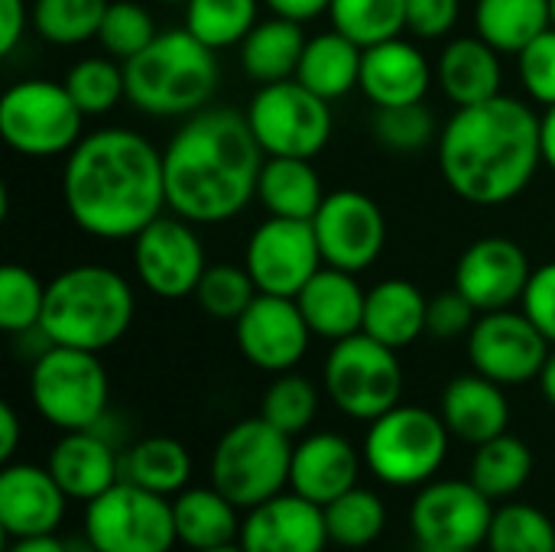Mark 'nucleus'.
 <instances>
[{"label": "nucleus", "instance_id": "obj_55", "mask_svg": "<svg viewBox=\"0 0 555 552\" xmlns=\"http://www.w3.org/2000/svg\"><path fill=\"white\" fill-rule=\"evenodd\" d=\"M540 140H543V163L555 172V104L546 107V114L540 117Z\"/></svg>", "mask_w": 555, "mask_h": 552}, {"label": "nucleus", "instance_id": "obj_2", "mask_svg": "<svg viewBox=\"0 0 555 552\" xmlns=\"http://www.w3.org/2000/svg\"><path fill=\"white\" fill-rule=\"evenodd\" d=\"M267 153L247 114L234 107H202L163 150L169 211L192 224H221L257 198Z\"/></svg>", "mask_w": 555, "mask_h": 552}, {"label": "nucleus", "instance_id": "obj_44", "mask_svg": "<svg viewBox=\"0 0 555 552\" xmlns=\"http://www.w3.org/2000/svg\"><path fill=\"white\" fill-rule=\"evenodd\" d=\"M156 36H159V29H156L153 13L143 3H137V0H111L107 3V13L101 20V29H98L101 49L111 59H117V62L133 59Z\"/></svg>", "mask_w": 555, "mask_h": 552}, {"label": "nucleus", "instance_id": "obj_43", "mask_svg": "<svg viewBox=\"0 0 555 552\" xmlns=\"http://www.w3.org/2000/svg\"><path fill=\"white\" fill-rule=\"evenodd\" d=\"M257 283L250 280L247 267L215 264L202 273L195 286V303L218 322H237L244 309L257 299Z\"/></svg>", "mask_w": 555, "mask_h": 552}, {"label": "nucleus", "instance_id": "obj_5", "mask_svg": "<svg viewBox=\"0 0 555 552\" xmlns=\"http://www.w3.org/2000/svg\"><path fill=\"white\" fill-rule=\"evenodd\" d=\"M221 68L215 49L185 26L159 33L143 52L124 62L127 101L150 117H192L208 107Z\"/></svg>", "mask_w": 555, "mask_h": 552}, {"label": "nucleus", "instance_id": "obj_26", "mask_svg": "<svg viewBox=\"0 0 555 552\" xmlns=\"http://www.w3.org/2000/svg\"><path fill=\"white\" fill-rule=\"evenodd\" d=\"M358 273L338 270V267H322L296 296L309 329L315 338L325 342H341L351 338L364 329V303L367 293L354 280Z\"/></svg>", "mask_w": 555, "mask_h": 552}, {"label": "nucleus", "instance_id": "obj_28", "mask_svg": "<svg viewBox=\"0 0 555 552\" xmlns=\"http://www.w3.org/2000/svg\"><path fill=\"white\" fill-rule=\"evenodd\" d=\"M426 312L429 299L410 280H380L367 290L364 303V335L377 338L380 345L400 351L426 335Z\"/></svg>", "mask_w": 555, "mask_h": 552}, {"label": "nucleus", "instance_id": "obj_56", "mask_svg": "<svg viewBox=\"0 0 555 552\" xmlns=\"http://www.w3.org/2000/svg\"><path fill=\"white\" fill-rule=\"evenodd\" d=\"M540 390H543V397L550 400L555 407V345L550 348V358H546V364H543V371H540Z\"/></svg>", "mask_w": 555, "mask_h": 552}, {"label": "nucleus", "instance_id": "obj_24", "mask_svg": "<svg viewBox=\"0 0 555 552\" xmlns=\"http://www.w3.org/2000/svg\"><path fill=\"white\" fill-rule=\"evenodd\" d=\"M429 85H433V68L413 42L397 36L364 49L361 91L374 107L423 101Z\"/></svg>", "mask_w": 555, "mask_h": 552}, {"label": "nucleus", "instance_id": "obj_3", "mask_svg": "<svg viewBox=\"0 0 555 552\" xmlns=\"http://www.w3.org/2000/svg\"><path fill=\"white\" fill-rule=\"evenodd\" d=\"M540 163V114L511 94L459 107L439 133L442 179L468 205L514 202L533 182Z\"/></svg>", "mask_w": 555, "mask_h": 552}, {"label": "nucleus", "instance_id": "obj_45", "mask_svg": "<svg viewBox=\"0 0 555 552\" xmlns=\"http://www.w3.org/2000/svg\"><path fill=\"white\" fill-rule=\"evenodd\" d=\"M46 309V283L20 264H7L0 270V329L7 335H20L42 322Z\"/></svg>", "mask_w": 555, "mask_h": 552}, {"label": "nucleus", "instance_id": "obj_59", "mask_svg": "<svg viewBox=\"0 0 555 552\" xmlns=\"http://www.w3.org/2000/svg\"><path fill=\"white\" fill-rule=\"evenodd\" d=\"M159 3H182V7H185L189 0H159Z\"/></svg>", "mask_w": 555, "mask_h": 552}, {"label": "nucleus", "instance_id": "obj_21", "mask_svg": "<svg viewBox=\"0 0 555 552\" xmlns=\"http://www.w3.org/2000/svg\"><path fill=\"white\" fill-rule=\"evenodd\" d=\"M68 495L49 468L7 462L0 472V527L10 540L55 534L65 517Z\"/></svg>", "mask_w": 555, "mask_h": 552}, {"label": "nucleus", "instance_id": "obj_39", "mask_svg": "<svg viewBox=\"0 0 555 552\" xmlns=\"http://www.w3.org/2000/svg\"><path fill=\"white\" fill-rule=\"evenodd\" d=\"M332 29L354 39L361 49L406 33V0H332Z\"/></svg>", "mask_w": 555, "mask_h": 552}, {"label": "nucleus", "instance_id": "obj_34", "mask_svg": "<svg viewBox=\"0 0 555 552\" xmlns=\"http://www.w3.org/2000/svg\"><path fill=\"white\" fill-rule=\"evenodd\" d=\"M553 26L550 0H478L475 29L498 52H520Z\"/></svg>", "mask_w": 555, "mask_h": 552}, {"label": "nucleus", "instance_id": "obj_48", "mask_svg": "<svg viewBox=\"0 0 555 552\" xmlns=\"http://www.w3.org/2000/svg\"><path fill=\"white\" fill-rule=\"evenodd\" d=\"M478 309L459 293H442L436 299H429V312H426V335L433 338H442V342H452V338H462L475 329L478 322Z\"/></svg>", "mask_w": 555, "mask_h": 552}, {"label": "nucleus", "instance_id": "obj_14", "mask_svg": "<svg viewBox=\"0 0 555 552\" xmlns=\"http://www.w3.org/2000/svg\"><path fill=\"white\" fill-rule=\"evenodd\" d=\"M133 270L143 290H150L156 299L195 296L208 260L192 221L179 215H159L150 221L133 238Z\"/></svg>", "mask_w": 555, "mask_h": 552}, {"label": "nucleus", "instance_id": "obj_38", "mask_svg": "<svg viewBox=\"0 0 555 552\" xmlns=\"http://www.w3.org/2000/svg\"><path fill=\"white\" fill-rule=\"evenodd\" d=\"M111 0H33V29L52 46H81L98 39Z\"/></svg>", "mask_w": 555, "mask_h": 552}, {"label": "nucleus", "instance_id": "obj_31", "mask_svg": "<svg viewBox=\"0 0 555 552\" xmlns=\"http://www.w3.org/2000/svg\"><path fill=\"white\" fill-rule=\"evenodd\" d=\"M306 33L302 23L286 16L260 20L241 42V68L257 85H273L296 78L299 59L306 52Z\"/></svg>", "mask_w": 555, "mask_h": 552}, {"label": "nucleus", "instance_id": "obj_8", "mask_svg": "<svg viewBox=\"0 0 555 552\" xmlns=\"http://www.w3.org/2000/svg\"><path fill=\"white\" fill-rule=\"evenodd\" d=\"M29 397L36 413L62 429H94L107 416L111 381L94 351L52 345L33 361Z\"/></svg>", "mask_w": 555, "mask_h": 552}, {"label": "nucleus", "instance_id": "obj_51", "mask_svg": "<svg viewBox=\"0 0 555 552\" xmlns=\"http://www.w3.org/2000/svg\"><path fill=\"white\" fill-rule=\"evenodd\" d=\"M26 23H33V10H26V0H0V55H10L20 46Z\"/></svg>", "mask_w": 555, "mask_h": 552}, {"label": "nucleus", "instance_id": "obj_22", "mask_svg": "<svg viewBox=\"0 0 555 552\" xmlns=\"http://www.w3.org/2000/svg\"><path fill=\"white\" fill-rule=\"evenodd\" d=\"M46 468L68 501L88 504L120 482V452L101 429H75L49 449Z\"/></svg>", "mask_w": 555, "mask_h": 552}, {"label": "nucleus", "instance_id": "obj_58", "mask_svg": "<svg viewBox=\"0 0 555 552\" xmlns=\"http://www.w3.org/2000/svg\"><path fill=\"white\" fill-rule=\"evenodd\" d=\"M202 552H244L241 543H231V547H218V550H202Z\"/></svg>", "mask_w": 555, "mask_h": 552}, {"label": "nucleus", "instance_id": "obj_33", "mask_svg": "<svg viewBox=\"0 0 555 552\" xmlns=\"http://www.w3.org/2000/svg\"><path fill=\"white\" fill-rule=\"evenodd\" d=\"M120 478L153 495L172 498L192 478V455L172 436H146L120 455Z\"/></svg>", "mask_w": 555, "mask_h": 552}, {"label": "nucleus", "instance_id": "obj_25", "mask_svg": "<svg viewBox=\"0 0 555 552\" xmlns=\"http://www.w3.org/2000/svg\"><path fill=\"white\" fill-rule=\"evenodd\" d=\"M442 423L449 426L452 439L481 446L488 439H498L511 426V403L504 397V387L494 384L485 374H462L449 381L442 390V407H439Z\"/></svg>", "mask_w": 555, "mask_h": 552}, {"label": "nucleus", "instance_id": "obj_52", "mask_svg": "<svg viewBox=\"0 0 555 552\" xmlns=\"http://www.w3.org/2000/svg\"><path fill=\"white\" fill-rule=\"evenodd\" d=\"M263 3L270 7V13L296 20V23L315 20L322 13H328V7H332V0H263Z\"/></svg>", "mask_w": 555, "mask_h": 552}, {"label": "nucleus", "instance_id": "obj_19", "mask_svg": "<svg viewBox=\"0 0 555 552\" xmlns=\"http://www.w3.org/2000/svg\"><path fill=\"white\" fill-rule=\"evenodd\" d=\"M533 277L527 251L501 234L472 241L455 264V290L478 309L498 312L524 299Z\"/></svg>", "mask_w": 555, "mask_h": 552}, {"label": "nucleus", "instance_id": "obj_23", "mask_svg": "<svg viewBox=\"0 0 555 552\" xmlns=\"http://www.w3.org/2000/svg\"><path fill=\"white\" fill-rule=\"evenodd\" d=\"M361 478V455L358 449L338 433H312L293 446V468H289V491L309 498L312 504L325 508L345 491L358 488Z\"/></svg>", "mask_w": 555, "mask_h": 552}, {"label": "nucleus", "instance_id": "obj_60", "mask_svg": "<svg viewBox=\"0 0 555 552\" xmlns=\"http://www.w3.org/2000/svg\"><path fill=\"white\" fill-rule=\"evenodd\" d=\"M550 13H553V26H555V0H550Z\"/></svg>", "mask_w": 555, "mask_h": 552}, {"label": "nucleus", "instance_id": "obj_49", "mask_svg": "<svg viewBox=\"0 0 555 552\" xmlns=\"http://www.w3.org/2000/svg\"><path fill=\"white\" fill-rule=\"evenodd\" d=\"M462 0H406V33L416 39H442L455 29Z\"/></svg>", "mask_w": 555, "mask_h": 552}, {"label": "nucleus", "instance_id": "obj_11", "mask_svg": "<svg viewBox=\"0 0 555 552\" xmlns=\"http://www.w3.org/2000/svg\"><path fill=\"white\" fill-rule=\"evenodd\" d=\"M244 114L267 156L312 159L325 150L335 124L332 101L319 98L296 78L260 85Z\"/></svg>", "mask_w": 555, "mask_h": 552}, {"label": "nucleus", "instance_id": "obj_18", "mask_svg": "<svg viewBox=\"0 0 555 552\" xmlns=\"http://www.w3.org/2000/svg\"><path fill=\"white\" fill-rule=\"evenodd\" d=\"M234 338L241 355L254 368L270 374H286L306 358L312 329L296 299L257 293V299L234 322Z\"/></svg>", "mask_w": 555, "mask_h": 552}, {"label": "nucleus", "instance_id": "obj_29", "mask_svg": "<svg viewBox=\"0 0 555 552\" xmlns=\"http://www.w3.org/2000/svg\"><path fill=\"white\" fill-rule=\"evenodd\" d=\"M241 508L211 488H185L172 501L176 537L192 552L231 547L241 537Z\"/></svg>", "mask_w": 555, "mask_h": 552}, {"label": "nucleus", "instance_id": "obj_37", "mask_svg": "<svg viewBox=\"0 0 555 552\" xmlns=\"http://www.w3.org/2000/svg\"><path fill=\"white\" fill-rule=\"evenodd\" d=\"M260 0H189L185 3V29L202 39L208 49L241 46L244 36L260 23Z\"/></svg>", "mask_w": 555, "mask_h": 552}, {"label": "nucleus", "instance_id": "obj_9", "mask_svg": "<svg viewBox=\"0 0 555 552\" xmlns=\"http://www.w3.org/2000/svg\"><path fill=\"white\" fill-rule=\"evenodd\" d=\"M322 387L345 416L374 423L400 403L403 368L393 348L358 332L351 338L332 342L322 368Z\"/></svg>", "mask_w": 555, "mask_h": 552}, {"label": "nucleus", "instance_id": "obj_4", "mask_svg": "<svg viewBox=\"0 0 555 552\" xmlns=\"http://www.w3.org/2000/svg\"><path fill=\"white\" fill-rule=\"evenodd\" d=\"M133 309V290L117 270L78 264L46 283V309L39 325L52 345L101 355L127 335Z\"/></svg>", "mask_w": 555, "mask_h": 552}, {"label": "nucleus", "instance_id": "obj_10", "mask_svg": "<svg viewBox=\"0 0 555 552\" xmlns=\"http://www.w3.org/2000/svg\"><path fill=\"white\" fill-rule=\"evenodd\" d=\"M85 114L72 101L65 85L49 78H26L0 98V137L13 153L23 156H68L81 133Z\"/></svg>", "mask_w": 555, "mask_h": 552}, {"label": "nucleus", "instance_id": "obj_35", "mask_svg": "<svg viewBox=\"0 0 555 552\" xmlns=\"http://www.w3.org/2000/svg\"><path fill=\"white\" fill-rule=\"evenodd\" d=\"M533 475V452L524 439L504 433L475 446L468 482L491 501H511Z\"/></svg>", "mask_w": 555, "mask_h": 552}, {"label": "nucleus", "instance_id": "obj_57", "mask_svg": "<svg viewBox=\"0 0 555 552\" xmlns=\"http://www.w3.org/2000/svg\"><path fill=\"white\" fill-rule=\"evenodd\" d=\"M65 547H68V552H98V547L81 534L78 540H65Z\"/></svg>", "mask_w": 555, "mask_h": 552}, {"label": "nucleus", "instance_id": "obj_15", "mask_svg": "<svg viewBox=\"0 0 555 552\" xmlns=\"http://www.w3.org/2000/svg\"><path fill=\"white\" fill-rule=\"evenodd\" d=\"M550 348L553 345L530 322V316L524 309L520 312H514V309L481 312L475 329L468 332L472 368L501 387H517V384L537 381L550 358Z\"/></svg>", "mask_w": 555, "mask_h": 552}, {"label": "nucleus", "instance_id": "obj_13", "mask_svg": "<svg viewBox=\"0 0 555 552\" xmlns=\"http://www.w3.org/2000/svg\"><path fill=\"white\" fill-rule=\"evenodd\" d=\"M494 501L472 482H429L410 508V530L426 552L478 550L488 540Z\"/></svg>", "mask_w": 555, "mask_h": 552}, {"label": "nucleus", "instance_id": "obj_7", "mask_svg": "<svg viewBox=\"0 0 555 552\" xmlns=\"http://www.w3.org/2000/svg\"><path fill=\"white\" fill-rule=\"evenodd\" d=\"M293 442L263 416L234 423L211 452V485L241 511H250L289 485Z\"/></svg>", "mask_w": 555, "mask_h": 552}, {"label": "nucleus", "instance_id": "obj_53", "mask_svg": "<svg viewBox=\"0 0 555 552\" xmlns=\"http://www.w3.org/2000/svg\"><path fill=\"white\" fill-rule=\"evenodd\" d=\"M20 449V416L10 403H0V462H13Z\"/></svg>", "mask_w": 555, "mask_h": 552}, {"label": "nucleus", "instance_id": "obj_50", "mask_svg": "<svg viewBox=\"0 0 555 552\" xmlns=\"http://www.w3.org/2000/svg\"><path fill=\"white\" fill-rule=\"evenodd\" d=\"M520 306L530 316V322L546 335V342L555 345V260L533 270Z\"/></svg>", "mask_w": 555, "mask_h": 552}, {"label": "nucleus", "instance_id": "obj_17", "mask_svg": "<svg viewBox=\"0 0 555 552\" xmlns=\"http://www.w3.org/2000/svg\"><path fill=\"white\" fill-rule=\"evenodd\" d=\"M312 228L325 267H338L348 273L367 270L387 244V221L380 205L358 189H338L325 195L322 208L312 218Z\"/></svg>", "mask_w": 555, "mask_h": 552}, {"label": "nucleus", "instance_id": "obj_41", "mask_svg": "<svg viewBox=\"0 0 555 552\" xmlns=\"http://www.w3.org/2000/svg\"><path fill=\"white\" fill-rule=\"evenodd\" d=\"M488 552H555V524L533 504L511 501L494 511Z\"/></svg>", "mask_w": 555, "mask_h": 552}, {"label": "nucleus", "instance_id": "obj_30", "mask_svg": "<svg viewBox=\"0 0 555 552\" xmlns=\"http://www.w3.org/2000/svg\"><path fill=\"white\" fill-rule=\"evenodd\" d=\"M257 198L273 218L312 221L325 202L322 179L309 159L299 156H267L257 182Z\"/></svg>", "mask_w": 555, "mask_h": 552}, {"label": "nucleus", "instance_id": "obj_61", "mask_svg": "<svg viewBox=\"0 0 555 552\" xmlns=\"http://www.w3.org/2000/svg\"><path fill=\"white\" fill-rule=\"evenodd\" d=\"M433 552H475V550H433Z\"/></svg>", "mask_w": 555, "mask_h": 552}, {"label": "nucleus", "instance_id": "obj_20", "mask_svg": "<svg viewBox=\"0 0 555 552\" xmlns=\"http://www.w3.org/2000/svg\"><path fill=\"white\" fill-rule=\"evenodd\" d=\"M237 543L244 552H325L332 543L325 508L296 491H283L247 511Z\"/></svg>", "mask_w": 555, "mask_h": 552}, {"label": "nucleus", "instance_id": "obj_12", "mask_svg": "<svg viewBox=\"0 0 555 552\" xmlns=\"http://www.w3.org/2000/svg\"><path fill=\"white\" fill-rule=\"evenodd\" d=\"M85 537L98 552H169L179 543L172 501L120 478L85 504Z\"/></svg>", "mask_w": 555, "mask_h": 552}, {"label": "nucleus", "instance_id": "obj_6", "mask_svg": "<svg viewBox=\"0 0 555 552\" xmlns=\"http://www.w3.org/2000/svg\"><path fill=\"white\" fill-rule=\"evenodd\" d=\"M449 426L426 407L397 403L364 436V465L390 488L429 485L449 455Z\"/></svg>", "mask_w": 555, "mask_h": 552}, {"label": "nucleus", "instance_id": "obj_36", "mask_svg": "<svg viewBox=\"0 0 555 552\" xmlns=\"http://www.w3.org/2000/svg\"><path fill=\"white\" fill-rule=\"evenodd\" d=\"M325 527L328 540L341 550L374 547L387 530V504L380 501V495L358 485L325 504Z\"/></svg>", "mask_w": 555, "mask_h": 552}, {"label": "nucleus", "instance_id": "obj_46", "mask_svg": "<svg viewBox=\"0 0 555 552\" xmlns=\"http://www.w3.org/2000/svg\"><path fill=\"white\" fill-rule=\"evenodd\" d=\"M374 140L393 153H416L436 140V117L423 101L377 107L374 114Z\"/></svg>", "mask_w": 555, "mask_h": 552}, {"label": "nucleus", "instance_id": "obj_40", "mask_svg": "<svg viewBox=\"0 0 555 552\" xmlns=\"http://www.w3.org/2000/svg\"><path fill=\"white\" fill-rule=\"evenodd\" d=\"M72 94V101L81 107L85 117H98L114 111L124 98H127V81H124V62L117 59H104V55H91L81 59L68 68L65 81H62Z\"/></svg>", "mask_w": 555, "mask_h": 552}, {"label": "nucleus", "instance_id": "obj_32", "mask_svg": "<svg viewBox=\"0 0 555 552\" xmlns=\"http://www.w3.org/2000/svg\"><path fill=\"white\" fill-rule=\"evenodd\" d=\"M361 62L364 49L345 33H319L306 42V52L296 68V81L315 91L325 101H338L361 88Z\"/></svg>", "mask_w": 555, "mask_h": 552}, {"label": "nucleus", "instance_id": "obj_27", "mask_svg": "<svg viewBox=\"0 0 555 552\" xmlns=\"http://www.w3.org/2000/svg\"><path fill=\"white\" fill-rule=\"evenodd\" d=\"M436 78L455 107L481 104L501 94V52L481 36H459L442 49Z\"/></svg>", "mask_w": 555, "mask_h": 552}, {"label": "nucleus", "instance_id": "obj_47", "mask_svg": "<svg viewBox=\"0 0 555 552\" xmlns=\"http://www.w3.org/2000/svg\"><path fill=\"white\" fill-rule=\"evenodd\" d=\"M517 68H520V81L527 88V94L543 104H555V26L546 33H540L530 46H524L517 52Z\"/></svg>", "mask_w": 555, "mask_h": 552}, {"label": "nucleus", "instance_id": "obj_16", "mask_svg": "<svg viewBox=\"0 0 555 552\" xmlns=\"http://www.w3.org/2000/svg\"><path fill=\"white\" fill-rule=\"evenodd\" d=\"M244 267L260 293L296 299L299 290L325 267L312 221L270 215L254 228L244 251Z\"/></svg>", "mask_w": 555, "mask_h": 552}, {"label": "nucleus", "instance_id": "obj_42", "mask_svg": "<svg viewBox=\"0 0 555 552\" xmlns=\"http://www.w3.org/2000/svg\"><path fill=\"white\" fill-rule=\"evenodd\" d=\"M319 413V390L309 377L302 374H276V381L267 387L263 394V403H260V416L276 426L280 433H286L289 439L293 436H302L312 420Z\"/></svg>", "mask_w": 555, "mask_h": 552}, {"label": "nucleus", "instance_id": "obj_54", "mask_svg": "<svg viewBox=\"0 0 555 552\" xmlns=\"http://www.w3.org/2000/svg\"><path fill=\"white\" fill-rule=\"evenodd\" d=\"M7 552H68V547L55 534H42V537H20V540H13L7 547Z\"/></svg>", "mask_w": 555, "mask_h": 552}, {"label": "nucleus", "instance_id": "obj_1", "mask_svg": "<svg viewBox=\"0 0 555 552\" xmlns=\"http://www.w3.org/2000/svg\"><path fill=\"white\" fill-rule=\"evenodd\" d=\"M62 202L85 234L133 241L169 208L163 150L127 127L85 133L65 159Z\"/></svg>", "mask_w": 555, "mask_h": 552}]
</instances>
